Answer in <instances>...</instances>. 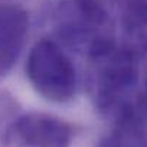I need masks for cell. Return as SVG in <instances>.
Here are the masks:
<instances>
[{"label": "cell", "mask_w": 147, "mask_h": 147, "mask_svg": "<svg viewBox=\"0 0 147 147\" xmlns=\"http://www.w3.org/2000/svg\"><path fill=\"white\" fill-rule=\"evenodd\" d=\"M87 90L97 113L117 123H146L140 56L115 40L95 43L87 53Z\"/></svg>", "instance_id": "obj_1"}, {"label": "cell", "mask_w": 147, "mask_h": 147, "mask_svg": "<svg viewBox=\"0 0 147 147\" xmlns=\"http://www.w3.org/2000/svg\"><path fill=\"white\" fill-rule=\"evenodd\" d=\"M52 38L75 52L114 38V22L105 0H61L51 13Z\"/></svg>", "instance_id": "obj_2"}, {"label": "cell", "mask_w": 147, "mask_h": 147, "mask_svg": "<svg viewBox=\"0 0 147 147\" xmlns=\"http://www.w3.org/2000/svg\"><path fill=\"white\" fill-rule=\"evenodd\" d=\"M26 77L33 90L48 101L63 104L75 97V66L63 46L51 36L32 46L26 61Z\"/></svg>", "instance_id": "obj_3"}, {"label": "cell", "mask_w": 147, "mask_h": 147, "mask_svg": "<svg viewBox=\"0 0 147 147\" xmlns=\"http://www.w3.org/2000/svg\"><path fill=\"white\" fill-rule=\"evenodd\" d=\"M74 127L52 114H20L0 137V147H71Z\"/></svg>", "instance_id": "obj_4"}, {"label": "cell", "mask_w": 147, "mask_h": 147, "mask_svg": "<svg viewBox=\"0 0 147 147\" xmlns=\"http://www.w3.org/2000/svg\"><path fill=\"white\" fill-rule=\"evenodd\" d=\"M29 35V13L19 5L0 3V81L16 65Z\"/></svg>", "instance_id": "obj_5"}, {"label": "cell", "mask_w": 147, "mask_h": 147, "mask_svg": "<svg viewBox=\"0 0 147 147\" xmlns=\"http://www.w3.org/2000/svg\"><path fill=\"white\" fill-rule=\"evenodd\" d=\"M114 9L127 48L147 55V0H105Z\"/></svg>", "instance_id": "obj_6"}, {"label": "cell", "mask_w": 147, "mask_h": 147, "mask_svg": "<svg viewBox=\"0 0 147 147\" xmlns=\"http://www.w3.org/2000/svg\"><path fill=\"white\" fill-rule=\"evenodd\" d=\"M98 147H147V131L144 123H117L114 128L101 138Z\"/></svg>", "instance_id": "obj_7"}, {"label": "cell", "mask_w": 147, "mask_h": 147, "mask_svg": "<svg viewBox=\"0 0 147 147\" xmlns=\"http://www.w3.org/2000/svg\"><path fill=\"white\" fill-rule=\"evenodd\" d=\"M22 114L19 100L7 90H0V137L7 127Z\"/></svg>", "instance_id": "obj_8"}, {"label": "cell", "mask_w": 147, "mask_h": 147, "mask_svg": "<svg viewBox=\"0 0 147 147\" xmlns=\"http://www.w3.org/2000/svg\"><path fill=\"white\" fill-rule=\"evenodd\" d=\"M143 92H144V97H146V100H147V75H146V81H144V84H143Z\"/></svg>", "instance_id": "obj_9"}]
</instances>
